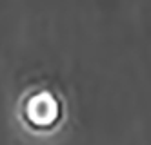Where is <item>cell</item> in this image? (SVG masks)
<instances>
[{
	"instance_id": "obj_1",
	"label": "cell",
	"mask_w": 151,
	"mask_h": 145,
	"mask_svg": "<svg viewBox=\"0 0 151 145\" xmlns=\"http://www.w3.org/2000/svg\"><path fill=\"white\" fill-rule=\"evenodd\" d=\"M64 102L51 89H33L18 105L22 127L35 136H51L64 124Z\"/></svg>"
}]
</instances>
